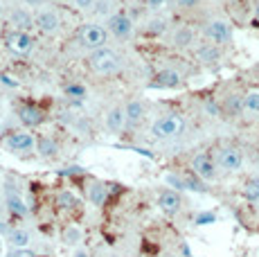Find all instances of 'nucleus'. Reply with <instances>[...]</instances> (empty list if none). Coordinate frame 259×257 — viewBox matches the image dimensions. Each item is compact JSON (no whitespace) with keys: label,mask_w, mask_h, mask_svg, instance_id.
Instances as JSON below:
<instances>
[{"label":"nucleus","mask_w":259,"mask_h":257,"mask_svg":"<svg viewBox=\"0 0 259 257\" xmlns=\"http://www.w3.org/2000/svg\"><path fill=\"white\" fill-rule=\"evenodd\" d=\"M185 131V120L178 113H169V115L158 117L151 124V133L158 140H167V138H176Z\"/></svg>","instance_id":"nucleus-1"},{"label":"nucleus","mask_w":259,"mask_h":257,"mask_svg":"<svg viewBox=\"0 0 259 257\" xmlns=\"http://www.w3.org/2000/svg\"><path fill=\"white\" fill-rule=\"evenodd\" d=\"M88 66H91L95 72H99V75H113V72L119 70V57L111 48H99V50L91 52Z\"/></svg>","instance_id":"nucleus-2"},{"label":"nucleus","mask_w":259,"mask_h":257,"mask_svg":"<svg viewBox=\"0 0 259 257\" xmlns=\"http://www.w3.org/2000/svg\"><path fill=\"white\" fill-rule=\"evenodd\" d=\"M79 41L83 48H91V50H99V48H106L108 41V32L99 25H86L79 34Z\"/></svg>","instance_id":"nucleus-3"},{"label":"nucleus","mask_w":259,"mask_h":257,"mask_svg":"<svg viewBox=\"0 0 259 257\" xmlns=\"http://www.w3.org/2000/svg\"><path fill=\"white\" fill-rule=\"evenodd\" d=\"M205 36L212 46H226L232 41V29L226 21H210L205 23Z\"/></svg>","instance_id":"nucleus-4"},{"label":"nucleus","mask_w":259,"mask_h":257,"mask_svg":"<svg viewBox=\"0 0 259 257\" xmlns=\"http://www.w3.org/2000/svg\"><path fill=\"white\" fill-rule=\"evenodd\" d=\"M108 32L115 38H119V41H126L133 34V21L126 14H115V16L108 18Z\"/></svg>","instance_id":"nucleus-5"},{"label":"nucleus","mask_w":259,"mask_h":257,"mask_svg":"<svg viewBox=\"0 0 259 257\" xmlns=\"http://www.w3.org/2000/svg\"><path fill=\"white\" fill-rule=\"evenodd\" d=\"M243 165V154L237 147H226V149L219 151V167L226 172H237Z\"/></svg>","instance_id":"nucleus-6"},{"label":"nucleus","mask_w":259,"mask_h":257,"mask_svg":"<svg viewBox=\"0 0 259 257\" xmlns=\"http://www.w3.org/2000/svg\"><path fill=\"white\" fill-rule=\"evenodd\" d=\"M192 167H194V174H196L198 179H203V181H212L214 176H217V165H214V160L207 154L194 156Z\"/></svg>","instance_id":"nucleus-7"},{"label":"nucleus","mask_w":259,"mask_h":257,"mask_svg":"<svg viewBox=\"0 0 259 257\" xmlns=\"http://www.w3.org/2000/svg\"><path fill=\"white\" fill-rule=\"evenodd\" d=\"M32 46H34V38L29 36V32H16L14 29L7 36V48L16 54H27L32 50Z\"/></svg>","instance_id":"nucleus-8"},{"label":"nucleus","mask_w":259,"mask_h":257,"mask_svg":"<svg viewBox=\"0 0 259 257\" xmlns=\"http://www.w3.org/2000/svg\"><path fill=\"white\" fill-rule=\"evenodd\" d=\"M38 25V29H43L46 34H54L61 25V21H59V14L54 12V9H43V12H38L36 21H34Z\"/></svg>","instance_id":"nucleus-9"},{"label":"nucleus","mask_w":259,"mask_h":257,"mask_svg":"<svg viewBox=\"0 0 259 257\" xmlns=\"http://www.w3.org/2000/svg\"><path fill=\"white\" fill-rule=\"evenodd\" d=\"M158 205H160V210L165 212V215H176V212L181 210L183 201L174 190H165V192H160V196H158Z\"/></svg>","instance_id":"nucleus-10"},{"label":"nucleus","mask_w":259,"mask_h":257,"mask_svg":"<svg viewBox=\"0 0 259 257\" xmlns=\"http://www.w3.org/2000/svg\"><path fill=\"white\" fill-rule=\"evenodd\" d=\"M18 117H21V122L27 124V126H38L43 120H46V115H43L41 108L32 106V104H25V106L18 108Z\"/></svg>","instance_id":"nucleus-11"},{"label":"nucleus","mask_w":259,"mask_h":257,"mask_svg":"<svg viewBox=\"0 0 259 257\" xmlns=\"http://www.w3.org/2000/svg\"><path fill=\"white\" fill-rule=\"evenodd\" d=\"M34 147V138L29 133H14L7 140V149L9 151H27Z\"/></svg>","instance_id":"nucleus-12"},{"label":"nucleus","mask_w":259,"mask_h":257,"mask_svg":"<svg viewBox=\"0 0 259 257\" xmlns=\"http://www.w3.org/2000/svg\"><path fill=\"white\" fill-rule=\"evenodd\" d=\"M181 75H178L176 70H160L156 75V81H153V86H158V88H176V86H181Z\"/></svg>","instance_id":"nucleus-13"},{"label":"nucleus","mask_w":259,"mask_h":257,"mask_svg":"<svg viewBox=\"0 0 259 257\" xmlns=\"http://www.w3.org/2000/svg\"><path fill=\"white\" fill-rule=\"evenodd\" d=\"M9 21L16 27V32H27V29H32V16L27 14V9H14Z\"/></svg>","instance_id":"nucleus-14"},{"label":"nucleus","mask_w":259,"mask_h":257,"mask_svg":"<svg viewBox=\"0 0 259 257\" xmlns=\"http://www.w3.org/2000/svg\"><path fill=\"white\" fill-rule=\"evenodd\" d=\"M194 43V29L192 27H178L171 36V46L176 48H187Z\"/></svg>","instance_id":"nucleus-15"},{"label":"nucleus","mask_w":259,"mask_h":257,"mask_svg":"<svg viewBox=\"0 0 259 257\" xmlns=\"http://www.w3.org/2000/svg\"><path fill=\"white\" fill-rule=\"evenodd\" d=\"M124 124H126V113H124L119 106L111 108V111H108V115H106V126L111 128V131H119Z\"/></svg>","instance_id":"nucleus-16"},{"label":"nucleus","mask_w":259,"mask_h":257,"mask_svg":"<svg viewBox=\"0 0 259 257\" xmlns=\"http://www.w3.org/2000/svg\"><path fill=\"white\" fill-rule=\"evenodd\" d=\"M219 57H221V52H219V48L212 46V43H207V46H203L196 50V59L203 63H217Z\"/></svg>","instance_id":"nucleus-17"},{"label":"nucleus","mask_w":259,"mask_h":257,"mask_svg":"<svg viewBox=\"0 0 259 257\" xmlns=\"http://www.w3.org/2000/svg\"><path fill=\"white\" fill-rule=\"evenodd\" d=\"M7 205H9V210H12L14 215H25V212H27L25 201L18 196L16 190H12V187H7Z\"/></svg>","instance_id":"nucleus-18"},{"label":"nucleus","mask_w":259,"mask_h":257,"mask_svg":"<svg viewBox=\"0 0 259 257\" xmlns=\"http://www.w3.org/2000/svg\"><path fill=\"white\" fill-rule=\"evenodd\" d=\"M124 113H126V122H128V124L136 126L138 122L142 120V115H144V106L140 102H128L126 108H124Z\"/></svg>","instance_id":"nucleus-19"},{"label":"nucleus","mask_w":259,"mask_h":257,"mask_svg":"<svg viewBox=\"0 0 259 257\" xmlns=\"http://www.w3.org/2000/svg\"><path fill=\"white\" fill-rule=\"evenodd\" d=\"M243 196H246L248 201H257L259 199V179L257 176H252V179L246 181V185H243Z\"/></svg>","instance_id":"nucleus-20"},{"label":"nucleus","mask_w":259,"mask_h":257,"mask_svg":"<svg viewBox=\"0 0 259 257\" xmlns=\"http://www.w3.org/2000/svg\"><path fill=\"white\" fill-rule=\"evenodd\" d=\"M9 241H12V246H16V248H25V246L29 244V232L27 230H12Z\"/></svg>","instance_id":"nucleus-21"},{"label":"nucleus","mask_w":259,"mask_h":257,"mask_svg":"<svg viewBox=\"0 0 259 257\" xmlns=\"http://www.w3.org/2000/svg\"><path fill=\"white\" fill-rule=\"evenodd\" d=\"M243 108L259 113V91H250L248 95H243Z\"/></svg>","instance_id":"nucleus-22"},{"label":"nucleus","mask_w":259,"mask_h":257,"mask_svg":"<svg viewBox=\"0 0 259 257\" xmlns=\"http://www.w3.org/2000/svg\"><path fill=\"white\" fill-rule=\"evenodd\" d=\"M57 142L50 140V138H43L41 142H38V151H41V156H54L57 154Z\"/></svg>","instance_id":"nucleus-23"},{"label":"nucleus","mask_w":259,"mask_h":257,"mask_svg":"<svg viewBox=\"0 0 259 257\" xmlns=\"http://www.w3.org/2000/svg\"><path fill=\"white\" fill-rule=\"evenodd\" d=\"M91 201L95 205H102L106 201V187L104 185H93L91 187Z\"/></svg>","instance_id":"nucleus-24"},{"label":"nucleus","mask_w":259,"mask_h":257,"mask_svg":"<svg viewBox=\"0 0 259 257\" xmlns=\"http://www.w3.org/2000/svg\"><path fill=\"white\" fill-rule=\"evenodd\" d=\"M165 29H167V23L162 21V18H156V21H149L147 34H151V36H160Z\"/></svg>","instance_id":"nucleus-25"},{"label":"nucleus","mask_w":259,"mask_h":257,"mask_svg":"<svg viewBox=\"0 0 259 257\" xmlns=\"http://www.w3.org/2000/svg\"><path fill=\"white\" fill-rule=\"evenodd\" d=\"M57 203L61 207H72L74 203H77V199H74L70 192H61V194H59V199H57Z\"/></svg>","instance_id":"nucleus-26"},{"label":"nucleus","mask_w":259,"mask_h":257,"mask_svg":"<svg viewBox=\"0 0 259 257\" xmlns=\"http://www.w3.org/2000/svg\"><path fill=\"white\" fill-rule=\"evenodd\" d=\"M63 239H66V244H77V241L81 239V232H79L77 228H68L66 232H63Z\"/></svg>","instance_id":"nucleus-27"},{"label":"nucleus","mask_w":259,"mask_h":257,"mask_svg":"<svg viewBox=\"0 0 259 257\" xmlns=\"http://www.w3.org/2000/svg\"><path fill=\"white\" fill-rule=\"evenodd\" d=\"M228 108H230V113H239L243 108V97H230L228 100Z\"/></svg>","instance_id":"nucleus-28"},{"label":"nucleus","mask_w":259,"mask_h":257,"mask_svg":"<svg viewBox=\"0 0 259 257\" xmlns=\"http://www.w3.org/2000/svg\"><path fill=\"white\" fill-rule=\"evenodd\" d=\"M169 0H147V7L151 9V12H158V9H165Z\"/></svg>","instance_id":"nucleus-29"},{"label":"nucleus","mask_w":259,"mask_h":257,"mask_svg":"<svg viewBox=\"0 0 259 257\" xmlns=\"http://www.w3.org/2000/svg\"><path fill=\"white\" fill-rule=\"evenodd\" d=\"M212 221H214V215H212V212H205V215H198V217H196V224H198V226H207V224H212Z\"/></svg>","instance_id":"nucleus-30"},{"label":"nucleus","mask_w":259,"mask_h":257,"mask_svg":"<svg viewBox=\"0 0 259 257\" xmlns=\"http://www.w3.org/2000/svg\"><path fill=\"white\" fill-rule=\"evenodd\" d=\"M74 7L86 12V9H93L95 7V0H74Z\"/></svg>","instance_id":"nucleus-31"},{"label":"nucleus","mask_w":259,"mask_h":257,"mask_svg":"<svg viewBox=\"0 0 259 257\" xmlns=\"http://www.w3.org/2000/svg\"><path fill=\"white\" fill-rule=\"evenodd\" d=\"M167 183H171V185H176V187H185L187 185V181H183V179H178V176H167Z\"/></svg>","instance_id":"nucleus-32"},{"label":"nucleus","mask_w":259,"mask_h":257,"mask_svg":"<svg viewBox=\"0 0 259 257\" xmlns=\"http://www.w3.org/2000/svg\"><path fill=\"white\" fill-rule=\"evenodd\" d=\"M68 95L81 97V95H83V88H79V86H68Z\"/></svg>","instance_id":"nucleus-33"},{"label":"nucleus","mask_w":259,"mask_h":257,"mask_svg":"<svg viewBox=\"0 0 259 257\" xmlns=\"http://www.w3.org/2000/svg\"><path fill=\"white\" fill-rule=\"evenodd\" d=\"M205 111L210 113V115H219V106H217L214 102H207V104H205Z\"/></svg>","instance_id":"nucleus-34"},{"label":"nucleus","mask_w":259,"mask_h":257,"mask_svg":"<svg viewBox=\"0 0 259 257\" xmlns=\"http://www.w3.org/2000/svg\"><path fill=\"white\" fill-rule=\"evenodd\" d=\"M198 0H178V7H183V9H189V7H194Z\"/></svg>","instance_id":"nucleus-35"},{"label":"nucleus","mask_w":259,"mask_h":257,"mask_svg":"<svg viewBox=\"0 0 259 257\" xmlns=\"http://www.w3.org/2000/svg\"><path fill=\"white\" fill-rule=\"evenodd\" d=\"M9 257H34L32 253H27V250H18V253H12Z\"/></svg>","instance_id":"nucleus-36"},{"label":"nucleus","mask_w":259,"mask_h":257,"mask_svg":"<svg viewBox=\"0 0 259 257\" xmlns=\"http://www.w3.org/2000/svg\"><path fill=\"white\" fill-rule=\"evenodd\" d=\"M97 7H99V9H97V14H106V12H108V3H99Z\"/></svg>","instance_id":"nucleus-37"},{"label":"nucleus","mask_w":259,"mask_h":257,"mask_svg":"<svg viewBox=\"0 0 259 257\" xmlns=\"http://www.w3.org/2000/svg\"><path fill=\"white\" fill-rule=\"evenodd\" d=\"M25 3L32 5V7H38V5H41V0H25Z\"/></svg>","instance_id":"nucleus-38"},{"label":"nucleus","mask_w":259,"mask_h":257,"mask_svg":"<svg viewBox=\"0 0 259 257\" xmlns=\"http://www.w3.org/2000/svg\"><path fill=\"white\" fill-rule=\"evenodd\" d=\"M74 257H88V253H83V250H79V253L74 255Z\"/></svg>","instance_id":"nucleus-39"},{"label":"nucleus","mask_w":259,"mask_h":257,"mask_svg":"<svg viewBox=\"0 0 259 257\" xmlns=\"http://www.w3.org/2000/svg\"><path fill=\"white\" fill-rule=\"evenodd\" d=\"M255 16H257V21H259V3H257V7H255Z\"/></svg>","instance_id":"nucleus-40"},{"label":"nucleus","mask_w":259,"mask_h":257,"mask_svg":"<svg viewBox=\"0 0 259 257\" xmlns=\"http://www.w3.org/2000/svg\"><path fill=\"white\" fill-rule=\"evenodd\" d=\"M0 16H3V3H0Z\"/></svg>","instance_id":"nucleus-41"},{"label":"nucleus","mask_w":259,"mask_h":257,"mask_svg":"<svg viewBox=\"0 0 259 257\" xmlns=\"http://www.w3.org/2000/svg\"><path fill=\"white\" fill-rule=\"evenodd\" d=\"M0 248H3V239H0Z\"/></svg>","instance_id":"nucleus-42"},{"label":"nucleus","mask_w":259,"mask_h":257,"mask_svg":"<svg viewBox=\"0 0 259 257\" xmlns=\"http://www.w3.org/2000/svg\"><path fill=\"white\" fill-rule=\"evenodd\" d=\"M0 128H3V124H0Z\"/></svg>","instance_id":"nucleus-43"}]
</instances>
